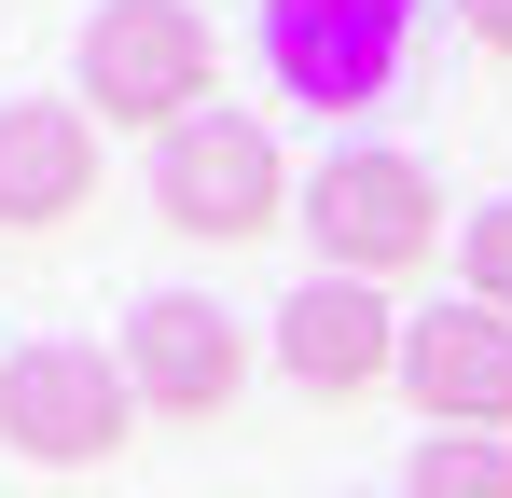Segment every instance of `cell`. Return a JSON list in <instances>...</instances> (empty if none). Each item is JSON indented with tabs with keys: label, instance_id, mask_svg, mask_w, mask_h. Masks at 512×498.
Returning a JSON list of instances; mask_svg holds the SVG:
<instances>
[{
	"label": "cell",
	"instance_id": "4",
	"mask_svg": "<svg viewBox=\"0 0 512 498\" xmlns=\"http://www.w3.org/2000/svg\"><path fill=\"white\" fill-rule=\"evenodd\" d=\"M305 222H319V263L374 291V277H402V263L443 249V180L416 153H333L305 180Z\"/></svg>",
	"mask_w": 512,
	"mask_h": 498
},
{
	"label": "cell",
	"instance_id": "3",
	"mask_svg": "<svg viewBox=\"0 0 512 498\" xmlns=\"http://www.w3.org/2000/svg\"><path fill=\"white\" fill-rule=\"evenodd\" d=\"M125 429H139L125 360H97V346H14L0 360V443L28 471H111Z\"/></svg>",
	"mask_w": 512,
	"mask_h": 498
},
{
	"label": "cell",
	"instance_id": "10",
	"mask_svg": "<svg viewBox=\"0 0 512 498\" xmlns=\"http://www.w3.org/2000/svg\"><path fill=\"white\" fill-rule=\"evenodd\" d=\"M402 498H512V443H485V429H429L416 471H402Z\"/></svg>",
	"mask_w": 512,
	"mask_h": 498
},
{
	"label": "cell",
	"instance_id": "2",
	"mask_svg": "<svg viewBox=\"0 0 512 498\" xmlns=\"http://www.w3.org/2000/svg\"><path fill=\"white\" fill-rule=\"evenodd\" d=\"M153 208H167L180 236H208V249H250L305 194H291V166H277V139H263L250 111H194L180 139H153Z\"/></svg>",
	"mask_w": 512,
	"mask_h": 498
},
{
	"label": "cell",
	"instance_id": "1",
	"mask_svg": "<svg viewBox=\"0 0 512 498\" xmlns=\"http://www.w3.org/2000/svg\"><path fill=\"white\" fill-rule=\"evenodd\" d=\"M84 111L180 139L208 111V14L194 0H97L84 14Z\"/></svg>",
	"mask_w": 512,
	"mask_h": 498
},
{
	"label": "cell",
	"instance_id": "7",
	"mask_svg": "<svg viewBox=\"0 0 512 498\" xmlns=\"http://www.w3.org/2000/svg\"><path fill=\"white\" fill-rule=\"evenodd\" d=\"M97 194V111L84 97H0V236H56Z\"/></svg>",
	"mask_w": 512,
	"mask_h": 498
},
{
	"label": "cell",
	"instance_id": "6",
	"mask_svg": "<svg viewBox=\"0 0 512 498\" xmlns=\"http://www.w3.org/2000/svg\"><path fill=\"white\" fill-rule=\"evenodd\" d=\"M111 360H125L139 415H194V429H208V415L236 402V374H250V332L222 319L208 291H153V305L125 319V346H111Z\"/></svg>",
	"mask_w": 512,
	"mask_h": 498
},
{
	"label": "cell",
	"instance_id": "9",
	"mask_svg": "<svg viewBox=\"0 0 512 498\" xmlns=\"http://www.w3.org/2000/svg\"><path fill=\"white\" fill-rule=\"evenodd\" d=\"M277 374L319 388V402H360V388L402 374V319H388L360 277H305V291L277 305Z\"/></svg>",
	"mask_w": 512,
	"mask_h": 498
},
{
	"label": "cell",
	"instance_id": "8",
	"mask_svg": "<svg viewBox=\"0 0 512 498\" xmlns=\"http://www.w3.org/2000/svg\"><path fill=\"white\" fill-rule=\"evenodd\" d=\"M402 388H416V415H443V429L512 443V319L499 305H429V319L402 332Z\"/></svg>",
	"mask_w": 512,
	"mask_h": 498
},
{
	"label": "cell",
	"instance_id": "12",
	"mask_svg": "<svg viewBox=\"0 0 512 498\" xmlns=\"http://www.w3.org/2000/svg\"><path fill=\"white\" fill-rule=\"evenodd\" d=\"M457 28H471L485 56H512V0H457Z\"/></svg>",
	"mask_w": 512,
	"mask_h": 498
},
{
	"label": "cell",
	"instance_id": "11",
	"mask_svg": "<svg viewBox=\"0 0 512 498\" xmlns=\"http://www.w3.org/2000/svg\"><path fill=\"white\" fill-rule=\"evenodd\" d=\"M457 277H471V305H499V319H512V194L457 222Z\"/></svg>",
	"mask_w": 512,
	"mask_h": 498
},
{
	"label": "cell",
	"instance_id": "5",
	"mask_svg": "<svg viewBox=\"0 0 512 498\" xmlns=\"http://www.w3.org/2000/svg\"><path fill=\"white\" fill-rule=\"evenodd\" d=\"M416 56V0H263V70L305 111H374Z\"/></svg>",
	"mask_w": 512,
	"mask_h": 498
}]
</instances>
